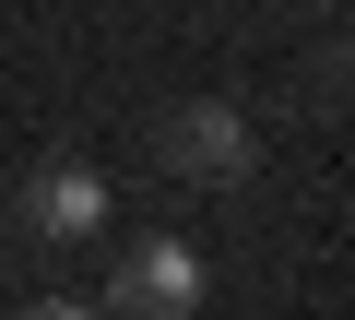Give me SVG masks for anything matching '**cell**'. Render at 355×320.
<instances>
[{
    "mask_svg": "<svg viewBox=\"0 0 355 320\" xmlns=\"http://www.w3.org/2000/svg\"><path fill=\"white\" fill-rule=\"evenodd\" d=\"M24 320H107V308H83V296H36Z\"/></svg>",
    "mask_w": 355,
    "mask_h": 320,
    "instance_id": "4",
    "label": "cell"
},
{
    "mask_svg": "<svg viewBox=\"0 0 355 320\" xmlns=\"http://www.w3.org/2000/svg\"><path fill=\"white\" fill-rule=\"evenodd\" d=\"M12 214H24V226H36L48 249H71V237H95V226H107V178L60 154V167H36V178L12 190Z\"/></svg>",
    "mask_w": 355,
    "mask_h": 320,
    "instance_id": "3",
    "label": "cell"
},
{
    "mask_svg": "<svg viewBox=\"0 0 355 320\" xmlns=\"http://www.w3.org/2000/svg\"><path fill=\"white\" fill-rule=\"evenodd\" d=\"M202 249H178V237H142L130 261H119V285H107V308H130V320H190L202 308Z\"/></svg>",
    "mask_w": 355,
    "mask_h": 320,
    "instance_id": "2",
    "label": "cell"
},
{
    "mask_svg": "<svg viewBox=\"0 0 355 320\" xmlns=\"http://www.w3.org/2000/svg\"><path fill=\"white\" fill-rule=\"evenodd\" d=\"M154 154H166V178H190V190H249L261 130H249V107H237V95H190V107H166Z\"/></svg>",
    "mask_w": 355,
    "mask_h": 320,
    "instance_id": "1",
    "label": "cell"
}]
</instances>
